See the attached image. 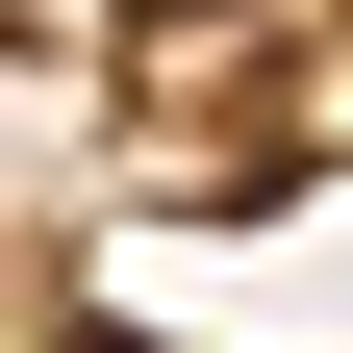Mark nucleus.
<instances>
[{
	"label": "nucleus",
	"instance_id": "nucleus-1",
	"mask_svg": "<svg viewBox=\"0 0 353 353\" xmlns=\"http://www.w3.org/2000/svg\"><path fill=\"white\" fill-rule=\"evenodd\" d=\"M126 26H228V0H126Z\"/></svg>",
	"mask_w": 353,
	"mask_h": 353
}]
</instances>
